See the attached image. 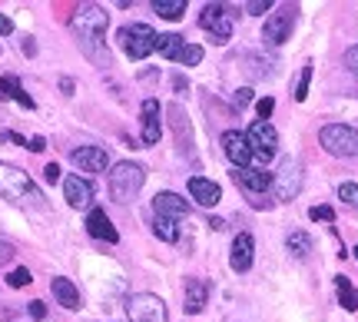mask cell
<instances>
[{"label":"cell","instance_id":"obj_1","mask_svg":"<svg viewBox=\"0 0 358 322\" xmlns=\"http://www.w3.org/2000/svg\"><path fill=\"white\" fill-rule=\"evenodd\" d=\"M106 27H110V13L103 10L100 4H87V7H80V10L70 17V30L77 34L80 47H83L87 57H93V60H106V50H103Z\"/></svg>","mask_w":358,"mask_h":322},{"label":"cell","instance_id":"obj_2","mask_svg":"<svg viewBox=\"0 0 358 322\" xmlns=\"http://www.w3.org/2000/svg\"><path fill=\"white\" fill-rule=\"evenodd\" d=\"M143 183H146V169H143L140 163H133V160H123V163H116L113 173H110V196H113L120 206H123V203H133V200L140 196Z\"/></svg>","mask_w":358,"mask_h":322},{"label":"cell","instance_id":"obj_3","mask_svg":"<svg viewBox=\"0 0 358 322\" xmlns=\"http://www.w3.org/2000/svg\"><path fill=\"white\" fill-rule=\"evenodd\" d=\"M156 34L150 24H127L120 27V34H116V40H120V47H123V53H127L129 60H143V57H150V50H156Z\"/></svg>","mask_w":358,"mask_h":322},{"label":"cell","instance_id":"obj_4","mask_svg":"<svg viewBox=\"0 0 358 322\" xmlns=\"http://www.w3.org/2000/svg\"><path fill=\"white\" fill-rule=\"evenodd\" d=\"M319 143L332 156H358V130L348 123H329L319 130Z\"/></svg>","mask_w":358,"mask_h":322},{"label":"cell","instance_id":"obj_5","mask_svg":"<svg viewBox=\"0 0 358 322\" xmlns=\"http://www.w3.org/2000/svg\"><path fill=\"white\" fill-rule=\"evenodd\" d=\"M245 143H249V150H252L259 163H268L279 153V133H275L272 123H262V120H256L252 127L245 130Z\"/></svg>","mask_w":358,"mask_h":322},{"label":"cell","instance_id":"obj_6","mask_svg":"<svg viewBox=\"0 0 358 322\" xmlns=\"http://www.w3.org/2000/svg\"><path fill=\"white\" fill-rule=\"evenodd\" d=\"M0 196L17 203L27 196H37V190H34V180L27 176V169L13 167V163H0Z\"/></svg>","mask_w":358,"mask_h":322},{"label":"cell","instance_id":"obj_7","mask_svg":"<svg viewBox=\"0 0 358 322\" xmlns=\"http://www.w3.org/2000/svg\"><path fill=\"white\" fill-rule=\"evenodd\" d=\"M127 316L129 322H169L166 302L153 293H136L127 299Z\"/></svg>","mask_w":358,"mask_h":322},{"label":"cell","instance_id":"obj_8","mask_svg":"<svg viewBox=\"0 0 358 322\" xmlns=\"http://www.w3.org/2000/svg\"><path fill=\"white\" fill-rule=\"evenodd\" d=\"M272 190H275V200H282V203L299 196V190H302V163L295 156H285L282 169L272 173Z\"/></svg>","mask_w":358,"mask_h":322},{"label":"cell","instance_id":"obj_9","mask_svg":"<svg viewBox=\"0 0 358 322\" xmlns=\"http://www.w3.org/2000/svg\"><path fill=\"white\" fill-rule=\"evenodd\" d=\"M199 27L209 30L219 43H226L232 37V10L222 4H206L203 13H199Z\"/></svg>","mask_w":358,"mask_h":322},{"label":"cell","instance_id":"obj_10","mask_svg":"<svg viewBox=\"0 0 358 322\" xmlns=\"http://www.w3.org/2000/svg\"><path fill=\"white\" fill-rule=\"evenodd\" d=\"M292 27H295V7H282L279 13L268 17L266 30H262V40L268 47H282L285 40L292 37Z\"/></svg>","mask_w":358,"mask_h":322},{"label":"cell","instance_id":"obj_11","mask_svg":"<svg viewBox=\"0 0 358 322\" xmlns=\"http://www.w3.org/2000/svg\"><path fill=\"white\" fill-rule=\"evenodd\" d=\"M236 183L245 190V196H252V203H256L262 193L272 190V173L262 167H245V169H236Z\"/></svg>","mask_w":358,"mask_h":322},{"label":"cell","instance_id":"obj_12","mask_svg":"<svg viewBox=\"0 0 358 322\" xmlns=\"http://www.w3.org/2000/svg\"><path fill=\"white\" fill-rule=\"evenodd\" d=\"M222 150H226V156H229V163L236 169H245L252 163V150L245 143V133H236V130L222 133Z\"/></svg>","mask_w":358,"mask_h":322},{"label":"cell","instance_id":"obj_13","mask_svg":"<svg viewBox=\"0 0 358 322\" xmlns=\"http://www.w3.org/2000/svg\"><path fill=\"white\" fill-rule=\"evenodd\" d=\"M70 160H73V167H80L83 173H103V169L110 167V156H106L103 146H77V150L70 153Z\"/></svg>","mask_w":358,"mask_h":322},{"label":"cell","instance_id":"obj_14","mask_svg":"<svg viewBox=\"0 0 358 322\" xmlns=\"http://www.w3.org/2000/svg\"><path fill=\"white\" fill-rule=\"evenodd\" d=\"M169 123H173V136H176V146L182 150V156H192V127H189V116L179 104L169 106Z\"/></svg>","mask_w":358,"mask_h":322},{"label":"cell","instance_id":"obj_15","mask_svg":"<svg viewBox=\"0 0 358 322\" xmlns=\"http://www.w3.org/2000/svg\"><path fill=\"white\" fill-rule=\"evenodd\" d=\"M64 196L73 209H87L93 203V183L83 176H66L64 180Z\"/></svg>","mask_w":358,"mask_h":322},{"label":"cell","instance_id":"obj_16","mask_svg":"<svg viewBox=\"0 0 358 322\" xmlns=\"http://www.w3.org/2000/svg\"><path fill=\"white\" fill-rule=\"evenodd\" d=\"M87 232L93 239H100V243H120V232H116V226L110 223V216H106L103 209H90Z\"/></svg>","mask_w":358,"mask_h":322},{"label":"cell","instance_id":"obj_17","mask_svg":"<svg viewBox=\"0 0 358 322\" xmlns=\"http://www.w3.org/2000/svg\"><path fill=\"white\" fill-rule=\"evenodd\" d=\"M232 270L236 272H249L252 270V256H256V246H252V236L249 232H239L236 239H232Z\"/></svg>","mask_w":358,"mask_h":322},{"label":"cell","instance_id":"obj_18","mask_svg":"<svg viewBox=\"0 0 358 322\" xmlns=\"http://www.w3.org/2000/svg\"><path fill=\"white\" fill-rule=\"evenodd\" d=\"M153 209H156V216H166V219L189 216V203H186L179 193H169V190H166V193H156Z\"/></svg>","mask_w":358,"mask_h":322},{"label":"cell","instance_id":"obj_19","mask_svg":"<svg viewBox=\"0 0 358 322\" xmlns=\"http://www.w3.org/2000/svg\"><path fill=\"white\" fill-rule=\"evenodd\" d=\"M143 143L156 146L159 143V100H143Z\"/></svg>","mask_w":358,"mask_h":322},{"label":"cell","instance_id":"obj_20","mask_svg":"<svg viewBox=\"0 0 358 322\" xmlns=\"http://www.w3.org/2000/svg\"><path fill=\"white\" fill-rule=\"evenodd\" d=\"M206 302H209V286L203 279H186V302H182L186 316H199Z\"/></svg>","mask_w":358,"mask_h":322},{"label":"cell","instance_id":"obj_21","mask_svg":"<svg viewBox=\"0 0 358 322\" xmlns=\"http://www.w3.org/2000/svg\"><path fill=\"white\" fill-rule=\"evenodd\" d=\"M189 193H192V200H196L199 206H216L219 200H222V190H219L213 180H206V176H192Z\"/></svg>","mask_w":358,"mask_h":322},{"label":"cell","instance_id":"obj_22","mask_svg":"<svg viewBox=\"0 0 358 322\" xmlns=\"http://www.w3.org/2000/svg\"><path fill=\"white\" fill-rule=\"evenodd\" d=\"M50 289H53V296H57V302H60V306H64V309H80V289L73 283H70V279H64V276H57V279H53L50 283Z\"/></svg>","mask_w":358,"mask_h":322},{"label":"cell","instance_id":"obj_23","mask_svg":"<svg viewBox=\"0 0 358 322\" xmlns=\"http://www.w3.org/2000/svg\"><path fill=\"white\" fill-rule=\"evenodd\" d=\"M0 100H17V104L24 106V110H34V100L24 93V87H20V80L13 77H0Z\"/></svg>","mask_w":358,"mask_h":322},{"label":"cell","instance_id":"obj_24","mask_svg":"<svg viewBox=\"0 0 358 322\" xmlns=\"http://www.w3.org/2000/svg\"><path fill=\"white\" fill-rule=\"evenodd\" d=\"M335 289H338V306L348 312H358V289L348 283V276H335Z\"/></svg>","mask_w":358,"mask_h":322},{"label":"cell","instance_id":"obj_25","mask_svg":"<svg viewBox=\"0 0 358 322\" xmlns=\"http://www.w3.org/2000/svg\"><path fill=\"white\" fill-rule=\"evenodd\" d=\"M150 7H153V13H159L163 20H179V17L186 13V0H153Z\"/></svg>","mask_w":358,"mask_h":322},{"label":"cell","instance_id":"obj_26","mask_svg":"<svg viewBox=\"0 0 358 322\" xmlns=\"http://www.w3.org/2000/svg\"><path fill=\"white\" fill-rule=\"evenodd\" d=\"M182 43H186V40L179 37V34H159V37H156V50L163 53L166 60H176L179 50H182Z\"/></svg>","mask_w":358,"mask_h":322},{"label":"cell","instance_id":"obj_27","mask_svg":"<svg viewBox=\"0 0 358 322\" xmlns=\"http://www.w3.org/2000/svg\"><path fill=\"white\" fill-rule=\"evenodd\" d=\"M153 232L163 239V243H176L179 239L176 219H166V216H153Z\"/></svg>","mask_w":358,"mask_h":322},{"label":"cell","instance_id":"obj_28","mask_svg":"<svg viewBox=\"0 0 358 322\" xmlns=\"http://www.w3.org/2000/svg\"><path fill=\"white\" fill-rule=\"evenodd\" d=\"M285 246H289V253H292L295 259H306L308 253H312V239H308V232H292V236L285 239Z\"/></svg>","mask_w":358,"mask_h":322},{"label":"cell","instance_id":"obj_29","mask_svg":"<svg viewBox=\"0 0 358 322\" xmlns=\"http://www.w3.org/2000/svg\"><path fill=\"white\" fill-rule=\"evenodd\" d=\"M176 60L182 66H196L199 60H203V47H196V43H182V50H179Z\"/></svg>","mask_w":358,"mask_h":322},{"label":"cell","instance_id":"obj_30","mask_svg":"<svg viewBox=\"0 0 358 322\" xmlns=\"http://www.w3.org/2000/svg\"><path fill=\"white\" fill-rule=\"evenodd\" d=\"M308 83H312V64L302 66V77H299V87H295V100H299V104L308 100Z\"/></svg>","mask_w":358,"mask_h":322},{"label":"cell","instance_id":"obj_31","mask_svg":"<svg viewBox=\"0 0 358 322\" xmlns=\"http://www.w3.org/2000/svg\"><path fill=\"white\" fill-rule=\"evenodd\" d=\"M338 200H342L345 206H358V183H342V186H338Z\"/></svg>","mask_w":358,"mask_h":322},{"label":"cell","instance_id":"obj_32","mask_svg":"<svg viewBox=\"0 0 358 322\" xmlns=\"http://www.w3.org/2000/svg\"><path fill=\"white\" fill-rule=\"evenodd\" d=\"M7 283L13 286V289H24V286H30V270H24V266H17V270L7 276Z\"/></svg>","mask_w":358,"mask_h":322},{"label":"cell","instance_id":"obj_33","mask_svg":"<svg viewBox=\"0 0 358 322\" xmlns=\"http://www.w3.org/2000/svg\"><path fill=\"white\" fill-rule=\"evenodd\" d=\"M308 219H315V223H335V209L332 206H312L308 209Z\"/></svg>","mask_w":358,"mask_h":322},{"label":"cell","instance_id":"obj_34","mask_svg":"<svg viewBox=\"0 0 358 322\" xmlns=\"http://www.w3.org/2000/svg\"><path fill=\"white\" fill-rule=\"evenodd\" d=\"M272 110H275V100H272V97H262V100L256 104V113H259V120H262V123H268Z\"/></svg>","mask_w":358,"mask_h":322},{"label":"cell","instance_id":"obj_35","mask_svg":"<svg viewBox=\"0 0 358 322\" xmlns=\"http://www.w3.org/2000/svg\"><path fill=\"white\" fill-rule=\"evenodd\" d=\"M245 10L252 13V17H256V13H266V10H272V0H249Z\"/></svg>","mask_w":358,"mask_h":322},{"label":"cell","instance_id":"obj_36","mask_svg":"<svg viewBox=\"0 0 358 322\" xmlns=\"http://www.w3.org/2000/svg\"><path fill=\"white\" fill-rule=\"evenodd\" d=\"M27 312H30V319H43V316H47V306H43L40 299H34V302H27Z\"/></svg>","mask_w":358,"mask_h":322},{"label":"cell","instance_id":"obj_37","mask_svg":"<svg viewBox=\"0 0 358 322\" xmlns=\"http://www.w3.org/2000/svg\"><path fill=\"white\" fill-rule=\"evenodd\" d=\"M345 66H348V70H352V74L358 77V43L345 50Z\"/></svg>","mask_w":358,"mask_h":322},{"label":"cell","instance_id":"obj_38","mask_svg":"<svg viewBox=\"0 0 358 322\" xmlns=\"http://www.w3.org/2000/svg\"><path fill=\"white\" fill-rule=\"evenodd\" d=\"M249 100H252V90H249V87H243V90H236V110H243V106H249Z\"/></svg>","mask_w":358,"mask_h":322},{"label":"cell","instance_id":"obj_39","mask_svg":"<svg viewBox=\"0 0 358 322\" xmlns=\"http://www.w3.org/2000/svg\"><path fill=\"white\" fill-rule=\"evenodd\" d=\"M10 259H13V246H10V243H3V239H0V270H3V266H7Z\"/></svg>","mask_w":358,"mask_h":322},{"label":"cell","instance_id":"obj_40","mask_svg":"<svg viewBox=\"0 0 358 322\" xmlns=\"http://www.w3.org/2000/svg\"><path fill=\"white\" fill-rule=\"evenodd\" d=\"M27 150H30V153H43V150H47V140H43V136H34V140H27Z\"/></svg>","mask_w":358,"mask_h":322},{"label":"cell","instance_id":"obj_41","mask_svg":"<svg viewBox=\"0 0 358 322\" xmlns=\"http://www.w3.org/2000/svg\"><path fill=\"white\" fill-rule=\"evenodd\" d=\"M10 34H13V20L0 13V37H10Z\"/></svg>","mask_w":358,"mask_h":322},{"label":"cell","instance_id":"obj_42","mask_svg":"<svg viewBox=\"0 0 358 322\" xmlns=\"http://www.w3.org/2000/svg\"><path fill=\"white\" fill-rule=\"evenodd\" d=\"M43 176H47V183H60V167H57V163H50V167L43 169Z\"/></svg>","mask_w":358,"mask_h":322},{"label":"cell","instance_id":"obj_43","mask_svg":"<svg viewBox=\"0 0 358 322\" xmlns=\"http://www.w3.org/2000/svg\"><path fill=\"white\" fill-rule=\"evenodd\" d=\"M60 90H64V93H73V80H60Z\"/></svg>","mask_w":358,"mask_h":322},{"label":"cell","instance_id":"obj_44","mask_svg":"<svg viewBox=\"0 0 358 322\" xmlns=\"http://www.w3.org/2000/svg\"><path fill=\"white\" fill-rule=\"evenodd\" d=\"M355 259H358V246H355Z\"/></svg>","mask_w":358,"mask_h":322}]
</instances>
